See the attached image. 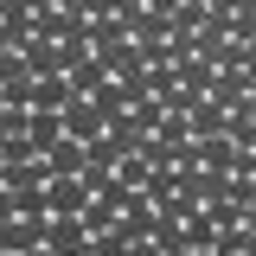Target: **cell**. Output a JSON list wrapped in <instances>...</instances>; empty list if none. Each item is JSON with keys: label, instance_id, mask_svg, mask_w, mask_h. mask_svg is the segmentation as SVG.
Segmentation results:
<instances>
[{"label": "cell", "instance_id": "7a4b0ae2", "mask_svg": "<svg viewBox=\"0 0 256 256\" xmlns=\"http://www.w3.org/2000/svg\"><path fill=\"white\" fill-rule=\"evenodd\" d=\"M45 244V212H13V218L0 224V250L6 256H26Z\"/></svg>", "mask_w": 256, "mask_h": 256}, {"label": "cell", "instance_id": "484cf974", "mask_svg": "<svg viewBox=\"0 0 256 256\" xmlns=\"http://www.w3.org/2000/svg\"><path fill=\"white\" fill-rule=\"evenodd\" d=\"M0 109H6V102H0Z\"/></svg>", "mask_w": 256, "mask_h": 256}, {"label": "cell", "instance_id": "d6986e66", "mask_svg": "<svg viewBox=\"0 0 256 256\" xmlns=\"http://www.w3.org/2000/svg\"><path fill=\"white\" fill-rule=\"evenodd\" d=\"M122 250H128V237H122V230H96L84 256H122Z\"/></svg>", "mask_w": 256, "mask_h": 256}, {"label": "cell", "instance_id": "ac0fdd59", "mask_svg": "<svg viewBox=\"0 0 256 256\" xmlns=\"http://www.w3.org/2000/svg\"><path fill=\"white\" fill-rule=\"evenodd\" d=\"M180 230H186V250H212V237H218V230H212V218H205V205H198Z\"/></svg>", "mask_w": 256, "mask_h": 256}, {"label": "cell", "instance_id": "8fae6325", "mask_svg": "<svg viewBox=\"0 0 256 256\" xmlns=\"http://www.w3.org/2000/svg\"><path fill=\"white\" fill-rule=\"evenodd\" d=\"M90 102H96V116H102V122L128 116V96H122V84H116V77H102V84L90 90Z\"/></svg>", "mask_w": 256, "mask_h": 256}, {"label": "cell", "instance_id": "ba28073f", "mask_svg": "<svg viewBox=\"0 0 256 256\" xmlns=\"http://www.w3.org/2000/svg\"><path fill=\"white\" fill-rule=\"evenodd\" d=\"M13 58L26 64V77H58V70H64V64H58V45H52V38H26Z\"/></svg>", "mask_w": 256, "mask_h": 256}, {"label": "cell", "instance_id": "2e32d148", "mask_svg": "<svg viewBox=\"0 0 256 256\" xmlns=\"http://www.w3.org/2000/svg\"><path fill=\"white\" fill-rule=\"evenodd\" d=\"M77 224H84L90 237H96V230H116V205H109V198H96V192H90V205L77 212Z\"/></svg>", "mask_w": 256, "mask_h": 256}, {"label": "cell", "instance_id": "6da1fadb", "mask_svg": "<svg viewBox=\"0 0 256 256\" xmlns=\"http://www.w3.org/2000/svg\"><path fill=\"white\" fill-rule=\"evenodd\" d=\"M45 160H20V166H6V198H13V212H45Z\"/></svg>", "mask_w": 256, "mask_h": 256}, {"label": "cell", "instance_id": "8992f818", "mask_svg": "<svg viewBox=\"0 0 256 256\" xmlns=\"http://www.w3.org/2000/svg\"><path fill=\"white\" fill-rule=\"evenodd\" d=\"M45 250L52 256H84L90 250V230L77 218H45Z\"/></svg>", "mask_w": 256, "mask_h": 256}, {"label": "cell", "instance_id": "e0dca14e", "mask_svg": "<svg viewBox=\"0 0 256 256\" xmlns=\"http://www.w3.org/2000/svg\"><path fill=\"white\" fill-rule=\"evenodd\" d=\"M250 244H256L250 224H230V230H218V237H212V250H218V256H250Z\"/></svg>", "mask_w": 256, "mask_h": 256}, {"label": "cell", "instance_id": "3957f363", "mask_svg": "<svg viewBox=\"0 0 256 256\" xmlns=\"http://www.w3.org/2000/svg\"><path fill=\"white\" fill-rule=\"evenodd\" d=\"M250 96V64H212V84H205V102H218V109H230V102H244Z\"/></svg>", "mask_w": 256, "mask_h": 256}, {"label": "cell", "instance_id": "4316f807", "mask_svg": "<svg viewBox=\"0 0 256 256\" xmlns=\"http://www.w3.org/2000/svg\"><path fill=\"white\" fill-rule=\"evenodd\" d=\"M0 256H6V250H0Z\"/></svg>", "mask_w": 256, "mask_h": 256}, {"label": "cell", "instance_id": "9a60e30c", "mask_svg": "<svg viewBox=\"0 0 256 256\" xmlns=\"http://www.w3.org/2000/svg\"><path fill=\"white\" fill-rule=\"evenodd\" d=\"M205 218H212V230H230V224H250V205H237V198H212Z\"/></svg>", "mask_w": 256, "mask_h": 256}, {"label": "cell", "instance_id": "d4e9b609", "mask_svg": "<svg viewBox=\"0 0 256 256\" xmlns=\"http://www.w3.org/2000/svg\"><path fill=\"white\" fill-rule=\"evenodd\" d=\"M0 180H6V160H0Z\"/></svg>", "mask_w": 256, "mask_h": 256}, {"label": "cell", "instance_id": "30bf717a", "mask_svg": "<svg viewBox=\"0 0 256 256\" xmlns=\"http://www.w3.org/2000/svg\"><path fill=\"white\" fill-rule=\"evenodd\" d=\"M58 141H64L58 116H52V109H26V148L32 154H45V148H58Z\"/></svg>", "mask_w": 256, "mask_h": 256}, {"label": "cell", "instance_id": "603a6c76", "mask_svg": "<svg viewBox=\"0 0 256 256\" xmlns=\"http://www.w3.org/2000/svg\"><path fill=\"white\" fill-rule=\"evenodd\" d=\"M26 256H52V250H45V244H38V250H26Z\"/></svg>", "mask_w": 256, "mask_h": 256}, {"label": "cell", "instance_id": "4fadbf2b", "mask_svg": "<svg viewBox=\"0 0 256 256\" xmlns=\"http://www.w3.org/2000/svg\"><path fill=\"white\" fill-rule=\"evenodd\" d=\"M102 77H109V70H102V64H96V58H77V64H70V70H64V84H70V96H90L96 84H102Z\"/></svg>", "mask_w": 256, "mask_h": 256}, {"label": "cell", "instance_id": "7c38bea8", "mask_svg": "<svg viewBox=\"0 0 256 256\" xmlns=\"http://www.w3.org/2000/svg\"><path fill=\"white\" fill-rule=\"evenodd\" d=\"M64 102H70V84L64 77H32V109H52L58 116Z\"/></svg>", "mask_w": 256, "mask_h": 256}, {"label": "cell", "instance_id": "5bb4252c", "mask_svg": "<svg viewBox=\"0 0 256 256\" xmlns=\"http://www.w3.org/2000/svg\"><path fill=\"white\" fill-rule=\"evenodd\" d=\"M173 77H180V90L205 96V84H212V64H205V58H173Z\"/></svg>", "mask_w": 256, "mask_h": 256}, {"label": "cell", "instance_id": "44dd1931", "mask_svg": "<svg viewBox=\"0 0 256 256\" xmlns=\"http://www.w3.org/2000/svg\"><path fill=\"white\" fill-rule=\"evenodd\" d=\"M6 218H13V198H6V186H0V224H6Z\"/></svg>", "mask_w": 256, "mask_h": 256}, {"label": "cell", "instance_id": "ffe728a7", "mask_svg": "<svg viewBox=\"0 0 256 256\" xmlns=\"http://www.w3.org/2000/svg\"><path fill=\"white\" fill-rule=\"evenodd\" d=\"M173 6L180 0H148V13H160V20H173Z\"/></svg>", "mask_w": 256, "mask_h": 256}, {"label": "cell", "instance_id": "277c9868", "mask_svg": "<svg viewBox=\"0 0 256 256\" xmlns=\"http://www.w3.org/2000/svg\"><path fill=\"white\" fill-rule=\"evenodd\" d=\"M84 205H90L84 173H77V180H45V218H77Z\"/></svg>", "mask_w": 256, "mask_h": 256}, {"label": "cell", "instance_id": "7402d4cb", "mask_svg": "<svg viewBox=\"0 0 256 256\" xmlns=\"http://www.w3.org/2000/svg\"><path fill=\"white\" fill-rule=\"evenodd\" d=\"M6 52H13V26H0V58H6Z\"/></svg>", "mask_w": 256, "mask_h": 256}, {"label": "cell", "instance_id": "5b68a950", "mask_svg": "<svg viewBox=\"0 0 256 256\" xmlns=\"http://www.w3.org/2000/svg\"><path fill=\"white\" fill-rule=\"evenodd\" d=\"M58 128L70 134V141H96V134H102V116H96L90 96H70V102L58 109Z\"/></svg>", "mask_w": 256, "mask_h": 256}, {"label": "cell", "instance_id": "cb8c5ba5", "mask_svg": "<svg viewBox=\"0 0 256 256\" xmlns=\"http://www.w3.org/2000/svg\"><path fill=\"white\" fill-rule=\"evenodd\" d=\"M52 6H77V0H52Z\"/></svg>", "mask_w": 256, "mask_h": 256}, {"label": "cell", "instance_id": "9c48e42d", "mask_svg": "<svg viewBox=\"0 0 256 256\" xmlns=\"http://www.w3.org/2000/svg\"><path fill=\"white\" fill-rule=\"evenodd\" d=\"M45 173H52V180H77V173H84V141H70V134H64L58 148H45Z\"/></svg>", "mask_w": 256, "mask_h": 256}, {"label": "cell", "instance_id": "52a82bcc", "mask_svg": "<svg viewBox=\"0 0 256 256\" xmlns=\"http://www.w3.org/2000/svg\"><path fill=\"white\" fill-rule=\"evenodd\" d=\"M116 230H122L128 244H141V237L154 230V198H141V192H134V198L122 205V212H116Z\"/></svg>", "mask_w": 256, "mask_h": 256}]
</instances>
